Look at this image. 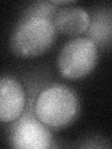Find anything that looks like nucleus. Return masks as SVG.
<instances>
[{"instance_id":"1a4fd4ad","label":"nucleus","mask_w":112,"mask_h":149,"mask_svg":"<svg viewBox=\"0 0 112 149\" xmlns=\"http://www.w3.org/2000/svg\"><path fill=\"white\" fill-rule=\"evenodd\" d=\"M51 2H52L54 5H64V4L68 5V4H73L76 1H67V0H66V1H51Z\"/></svg>"},{"instance_id":"7ed1b4c3","label":"nucleus","mask_w":112,"mask_h":149,"mask_svg":"<svg viewBox=\"0 0 112 149\" xmlns=\"http://www.w3.org/2000/svg\"><path fill=\"white\" fill-rule=\"evenodd\" d=\"M97 58V45L89 37H78L67 42L61 49L57 68L64 78H81L94 69Z\"/></svg>"},{"instance_id":"0eeeda50","label":"nucleus","mask_w":112,"mask_h":149,"mask_svg":"<svg viewBox=\"0 0 112 149\" xmlns=\"http://www.w3.org/2000/svg\"><path fill=\"white\" fill-rule=\"evenodd\" d=\"M89 38L97 45L105 46L112 39V14L107 10H96L90 18L88 27Z\"/></svg>"},{"instance_id":"39448f33","label":"nucleus","mask_w":112,"mask_h":149,"mask_svg":"<svg viewBox=\"0 0 112 149\" xmlns=\"http://www.w3.org/2000/svg\"><path fill=\"white\" fill-rule=\"evenodd\" d=\"M25 105V93L17 80L2 77L0 81V120L11 122L22 113Z\"/></svg>"},{"instance_id":"f257e3e1","label":"nucleus","mask_w":112,"mask_h":149,"mask_svg":"<svg viewBox=\"0 0 112 149\" xmlns=\"http://www.w3.org/2000/svg\"><path fill=\"white\" fill-rule=\"evenodd\" d=\"M78 110L77 95L67 87L61 85L51 86L41 91L34 106L37 119L54 130L69 126L76 119Z\"/></svg>"},{"instance_id":"20e7f679","label":"nucleus","mask_w":112,"mask_h":149,"mask_svg":"<svg viewBox=\"0 0 112 149\" xmlns=\"http://www.w3.org/2000/svg\"><path fill=\"white\" fill-rule=\"evenodd\" d=\"M50 130L33 116H24L15 123L10 133V143L14 148L45 149L51 144Z\"/></svg>"},{"instance_id":"6e6552de","label":"nucleus","mask_w":112,"mask_h":149,"mask_svg":"<svg viewBox=\"0 0 112 149\" xmlns=\"http://www.w3.org/2000/svg\"><path fill=\"white\" fill-rule=\"evenodd\" d=\"M56 14V7L52 2H36L28 8L22 19L28 18H45L49 20H52V17Z\"/></svg>"},{"instance_id":"423d86ee","label":"nucleus","mask_w":112,"mask_h":149,"mask_svg":"<svg viewBox=\"0 0 112 149\" xmlns=\"http://www.w3.org/2000/svg\"><path fill=\"white\" fill-rule=\"evenodd\" d=\"M53 23L56 30L60 33L75 36L88 30L90 16L88 12L79 7H67L56 12Z\"/></svg>"},{"instance_id":"f03ea898","label":"nucleus","mask_w":112,"mask_h":149,"mask_svg":"<svg viewBox=\"0 0 112 149\" xmlns=\"http://www.w3.org/2000/svg\"><path fill=\"white\" fill-rule=\"evenodd\" d=\"M56 32L53 21L49 19H22L12 32L10 49L18 57H36L52 47Z\"/></svg>"}]
</instances>
